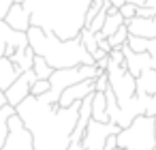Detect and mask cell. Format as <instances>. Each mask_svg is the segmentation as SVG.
Returning <instances> with one entry per match:
<instances>
[{
	"instance_id": "277c9868",
	"label": "cell",
	"mask_w": 156,
	"mask_h": 150,
	"mask_svg": "<svg viewBox=\"0 0 156 150\" xmlns=\"http://www.w3.org/2000/svg\"><path fill=\"white\" fill-rule=\"evenodd\" d=\"M156 133H154V118L152 116H137L128 126L120 129L118 133V148L124 150H154Z\"/></svg>"
},
{
	"instance_id": "5bb4252c",
	"label": "cell",
	"mask_w": 156,
	"mask_h": 150,
	"mask_svg": "<svg viewBox=\"0 0 156 150\" xmlns=\"http://www.w3.org/2000/svg\"><path fill=\"white\" fill-rule=\"evenodd\" d=\"M130 35L137 37H145V39H156V15L152 17H139L135 15L130 22H126Z\"/></svg>"
},
{
	"instance_id": "8fae6325",
	"label": "cell",
	"mask_w": 156,
	"mask_h": 150,
	"mask_svg": "<svg viewBox=\"0 0 156 150\" xmlns=\"http://www.w3.org/2000/svg\"><path fill=\"white\" fill-rule=\"evenodd\" d=\"M122 49H124V67L128 69V73L133 77H139L143 71L152 69V56L147 52L139 54V52H133L128 45H124Z\"/></svg>"
},
{
	"instance_id": "d4e9b609",
	"label": "cell",
	"mask_w": 156,
	"mask_h": 150,
	"mask_svg": "<svg viewBox=\"0 0 156 150\" xmlns=\"http://www.w3.org/2000/svg\"><path fill=\"white\" fill-rule=\"evenodd\" d=\"M49 88H51V82H49V79H37V82L32 84L30 94H32V97H43L45 92H49Z\"/></svg>"
},
{
	"instance_id": "cb8c5ba5",
	"label": "cell",
	"mask_w": 156,
	"mask_h": 150,
	"mask_svg": "<svg viewBox=\"0 0 156 150\" xmlns=\"http://www.w3.org/2000/svg\"><path fill=\"white\" fill-rule=\"evenodd\" d=\"M126 45L133 49V52H147V45H150V39H145V37H137V35H130L128 37V41H126Z\"/></svg>"
},
{
	"instance_id": "7402d4cb",
	"label": "cell",
	"mask_w": 156,
	"mask_h": 150,
	"mask_svg": "<svg viewBox=\"0 0 156 150\" xmlns=\"http://www.w3.org/2000/svg\"><path fill=\"white\" fill-rule=\"evenodd\" d=\"M128 37H130V30H128L126 24H122V26L109 37V43H111V47H124L126 41H128Z\"/></svg>"
},
{
	"instance_id": "8d00e7d4",
	"label": "cell",
	"mask_w": 156,
	"mask_h": 150,
	"mask_svg": "<svg viewBox=\"0 0 156 150\" xmlns=\"http://www.w3.org/2000/svg\"><path fill=\"white\" fill-rule=\"evenodd\" d=\"M69 150H83V146H81V144H71Z\"/></svg>"
},
{
	"instance_id": "d6a6232c",
	"label": "cell",
	"mask_w": 156,
	"mask_h": 150,
	"mask_svg": "<svg viewBox=\"0 0 156 150\" xmlns=\"http://www.w3.org/2000/svg\"><path fill=\"white\" fill-rule=\"evenodd\" d=\"M98 49H103L105 54H109L113 47H111V43H109V39H98Z\"/></svg>"
},
{
	"instance_id": "7c38bea8",
	"label": "cell",
	"mask_w": 156,
	"mask_h": 150,
	"mask_svg": "<svg viewBox=\"0 0 156 150\" xmlns=\"http://www.w3.org/2000/svg\"><path fill=\"white\" fill-rule=\"evenodd\" d=\"M96 88H94V79H83V82H77V84H73V86H69L62 94H60V105L62 107H69V105H73V103H79V101H83L88 94H92Z\"/></svg>"
},
{
	"instance_id": "f1b7e54d",
	"label": "cell",
	"mask_w": 156,
	"mask_h": 150,
	"mask_svg": "<svg viewBox=\"0 0 156 150\" xmlns=\"http://www.w3.org/2000/svg\"><path fill=\"white\" fill-rule=\"evenodd\" d=\"M15 2H24V0H0V20H5L7 11H9Z\"/></svg>"
},
{
	"instance_id": "484cf974",
	"label": "cell",
	"mask_w": 156,
	"mask_h": 150,
	"mask_svg": "<svg viewBox=\"0 0 156 150\" xmlns=\"http://www.w3.org/2000/svg\"><path fill=\"white\" fill-rule=\"evenodd\" d=\"M137 15L139 17H152V15H156V0H145L143 7H137Z\"/></svg>"
},
{
	"instance_id": "83f0119b",
	"label": "cell",
	"mask_w": 156,
	"mask_h": 150,
	"mask_svg": "<svg viewBox=\"0 0 156 150\" xmlns=\"http://www.w3.org/2000/svg\"><path fill=\"white\" fill-rule=\"evenodd\" d=\"M94 88H96L98 92H105V90L109 88V77H107V73H101L98 77H94Z\"/></svg>"
},
{
	"instance_id": "52a82bcc",
	"label": "cell",
	"mask_w": 156,
	"mask_h": 150,
	"mask_svg": "<svg viewBox=\"0 0 156 150\" xmlns=\"http://www.w3.org/2000/svg\"><path fill=\"white\" fill-rule=\"evenodd\" d=\"M120 133V126L113 122H98V120H90L86 126V133L81 137V146L83 150H105V141L109 135Z\"/></svg>"
},
{
	"instance_id": "e0dca14e",
	"label": "cell",
	"mask_w": 156,
	"mask_h": 150,
	"mask_svg": "<svg viewBox=\"0 0 156 150\" xmlns=\"http://www.w3.org/2000/svg\"><path fill=\"white\" fill-rule=\"evenodd\" d=\"M137 94H156V69H147L137 77Z\"/></svg>"
},
{
	"instance_id": "9a60e30c",
	"label": "cell",
	"mask_w": 156,
	"mask_h": 150,
	"mask_svg": "<svg viewBox=\"0 0 156 150\" xmlns=\"http://www.w3.org/2000/svg\"><path fill=\"white\" fill-rule=\"evenodd\" d=\"M22 75V69L9 56H0V90H9L11 84Z\"/></svg>"
},
{
	"instance_id": "30bf717a",
	"label": "cell",
	"mask_w": 156,
	"mask_h": 150,
	"mask_svg": "<svg viewBox=\"0 0 156 150\" xmlns=\"http://www.w3.org/2000/svg\"><path fill=\"white\" fill-rule=\"evenodd\" d=\"M39 77L34 75V71L30 69V71H24L13 84H11V88L9 90H5L7 92V101H9V105H13V107H17L26 97H30V90H32V84L37 82Z\"/></svg>"
},
{
	"instance_id": "2e32d148",
	"label": "cell",
	"mask_w": 156,
	"mask_h": 150,
	"mask_svg": "<svg viewBox=\"0 0 156 150\" xmlns=\"http://www.w3.org/2000/svg\"><path fill=\"white\" fill-rule=\"evenodd\" d=\"M122 24H126V22H124V17L120 13V7H111L109 13H107V20H105V24L101 28V32H96V39H109Z\"/></svg>"
},
{
	"instance_id": "ac0fdd59",
	"label": "cell",
	"mask_w": 156,
	"mask_h": 150,
	"mask_svg": "<svg viewBox=\"0 0 156 150\" xmlns=\"http://www.w3.org/2000/svg\"><path fill=\"white\" fill-rule=\"evenodd\" d=\"M92 118L98 120V122H109V116H107V97L105 92H94L92 94Z\"/></svg>"
},
{
	"instance_id": "8992f818",
	"label": "cell",
	"mask_w": 156,
	"mask_h": 150,
	"mask_svg": "<svg viewBox=\"0 0 156 150\" xmlns=\"http://www.w3.org/2000/svg\"><path fill=\"white\" fill-rule=\"evenodd\" d=\"M105 73L109 77V88L118 97V105H126L137 94V77H133L124 64H118L113 60L109 62Z\"/></svg>"
},
{
	"instance_id": "ffe728a7",
	"label": "cell",
	"mask_w": 156,
	"mask_h": 150,
	"mask_svg": "<svg viewBox=\"0 0 156 150\" xmlns=\"http://www.w3.org/2000/svg\"><path fill=\"white\" fill-rule=\"evenodd\" d=\"M13 114H15L13 105H5L0 109V150L5 148V141H7V135H9V118Z\"/></svg>"
},
{
	"instance_id": "7a4b0ae2",
	"label": "cell",
	"mask_w": 156,
	"mask_h": 150,
	"mask_svg": "<svg viewBox=\"0 0 156 150\" xmlns=\"http://www.w3.org/2000/svg\"><path fill=\"white\" fill-rule=\"evenodd\" d=\"M92 0H24L32 26L54 32L60 39H77L86 28Z\"/></svg>"
},
{
	"instance_id": "e575fe53",
	"label": "cell",
	"mask_w": 156,
	"mask_h": 150,
	"mask_svg": "<svg viewBox=\"0 0 156 150\" xmlns=\"http://www.w3.org/2000/svg\"><path fill=\"white\" fill-rule=\"evenodd\" d=\"M126 2H133L135 7H143V5H145V0H126Z\"/></svg>"
},
{
	"instance_id": "4fadbf2b",
	"label": "cell",
	"mask_w": 156,
	"mask_h": 150,
	"mask_svg": "<svg viewBox=\"0 0 156 150\" xmlns=\"http://www.w3.org/2000/svg\"><path fill=\"white\" fill-rule=\"evenodd\" d=\"M5 22H7L11 28L22 30V32H28V28L32 26V22H30V13H28V9H26L22 2H15V5L7 11Z\"/></svg>"
},
{
	"instance_id": "9c48e42d",
	"label": "cell",
	"mask_w": 156,
	"mask_h": 150,
	"mask_svg": "<svg viewBox=\"0 0 156 150\" xmlns=\"http://www.w3.org/2000/svg\"><path fill=\"white\" fill-rule=\"evenodd\" d=\"M28 35L11 28L5 20H0V56H13L17 49L28 47Z\"/></svg>"
},
{
	"instance_id": "f546056e",
	"label": "cell",
	"mask_w": 156,
	"mask_h": 150,
	"mask_svg": "<svg viewBox=\"0 0 156 150\" xmlns=\"http://www.w3.org/2000/svg\"><path fill=\"white\" fill-rule=\"evenodd\" d=\"M145 116H156V94H150L147 99V105H145Z\"/></svg>"
},
{
	"instance_id": "4dcf8cb0",
	"label": "cell",
	"mask_w": 156,
	"mask_h": 150,
	"mask_svg": "<svg viewBox=\"0 0 156 150\" xmlns=\"http://www.w3.org/2000/svg\"><path fill=\"white\" fill-rule=\"evenodd\" d=\"M105 150H118V133L109 135L107 141H105Z\"/></svg>"
},
{
	"instance_id": "3957f363",
	"label": "cell",
	"mask_w": 156,
	"mask_h": 150,
	"mask_svg": "<svg viewBox=\"0 0 156 150\" xmlns=\"http://www.w3.org/2000/svg\"><path fill=\"white\" fill-rule=\"evenodd\" d=\"M28 43L37 56H43L51 69H69L79 64H94V56L83 47L81 39H60L39 26L28 28Z\"/></svg>"
},
{
	"instance_id": "d590c367",
	"label": "cell",
	"mask_w": 156,
	"mask_h": 150,
	"mask_svg": "<svg viewBox=\"0 0 156 150\" xmlns=\"http://www.w3.org/2000/svg\"><path fill=\"white\" fill-rule=\"evenodd\" d=\"M109 2H111L113 7H122V5L126 2V0H109Z\"/></svg>"
},
{
	"instance_id": "4316f807",
	"label": "cell",
	"mask_w": 156,
	"mask_h": 150,
	"mask_svg": "<svg viewBox=\"0 0 156 150\" xmlns=\"http://www.w3.org/2000/svg\"><path fill=\"white\" fill-rule=\"evenodd\" d=\"M120 13H122V17H124V22H130L135 15H137V7L133 5V2H124L122 7H120Z\"/></svg>"
},
{
	"instance_id": "836d02e7",
	"label": "cell",
	"mask_w": 156,
	"mask_h": 150,
	"mask_svg": "<svg viewBox=\"0 0 156 150\" xmlns=\"http://www.w3.org/2000/svg\"><path fill=\"white\" fill-rule=\"evenodd\" d=\"M5 105H9V101H7V92H5V90H0V109H2Z\"/></svg>"
},
{
	"instance_id": "603a6c76",
	"label": "cell",
	"mask_w": 156,
	"mask_h": 150,
	"mask_svg": "<svg viewBox=\"0 0 156 150\" xmlns=\"http://www.w3.org/2000/svg\"><path fill=\"white\" fill-rule=\"evenodd\" d=\"M79 39H81V43H83V47L94 56V52L98 49V39H96V35L90 30V28H83L81 32H79Z\"/></svg>"
},
{
	"instance_id": "d6986e66",
	"label": "cell",
	"mask_w": 156,
	"mask_h": 150,
	"mask_svg": "<svg viewBox=\"0 0 156 150\" xmlns=\"http://www.w3.org/2000/svg\"><path fill=\"white\" fill-rule=\"evenodd\" d=\"M34 56H37V54H34V49L28 45V47H22V49H17V52H15L11 58H13V62H15V64L22 69V73H24V71H30V69H32Z\"/></svg>"
},
{
	"instance_id": "6da1fadb",
	"label": "cell",
	"mask_w": 156,
	"mask_h": 150,
	"mask_svg": "<svg viewBox=\"0 0 156 150\" xmlns=\"http://www.w3.org/2000/svg\"><path fill=\"white\" fill-rule=\"evenodd\" d=\"M79 103L62 107L60 103H47L41 97H26L15 112L30 129L34 150H69L71 135L77 126Z\"/></svg>"
},
{
	"instance_id": "ba28073f",
	"label": "cell",
	"mask_w": 156,
	"mask_h": 150,
	"mask_svg": "<svg viewBox=\"0 0 156 150\" xmlns=\"http://www.w3.org/2000/svg\"><path fill=\"white\" fill-rule=\"evenodd\" d=\"M2 150H34L32 133L24 124V120L20 118L17 112L9 118V135H7V141H5Z\"/></svg>"
},
{
	"instance_id": "44dd1931",
	"label": "cell",
	"mask_w": 156,
	"mask_h": 150,
	"mask_svg": "<svg viewBox=\"0 0 156 150\" xmlns=\"http://www.w3.org/2000/svg\"><path fill=\"white\" fill-rule=\"evenodd\" d=\"M32 71H34V75H37L39 79H49V77H51V73H54L51 64H49V62H47L43 56H34Z\"/></svg>"
},
{
	"instance_id": "1f68e13d",
	"label": "cell",
	"mask_w": 156,
	"mask_h": 150,
	"mask_svg": "<svg viewBox=\"0 0 156 150\" xmlns=\"http://www.w3.org/2000/svg\"><path fill=\"white\" fill-rule=\"evenodd\" d=\"M147 54L152 56V69H156V39H150V45H147Z\"/></svg>"
},
{
	"instance_id": "f35d334b",
	"label": "cell",
	"mask_w": 156,
	"mask_h": 150,
	"mask_svg": "<svg viewBox=\"0 0 156 150\" xmlns=\"http://www.w3.org/2000/svg\"><path fill=\"white\" fill-rule=\"evenodd\" d=\"M118 150H124V148H118Z\"/></svg>"
},
{
	"instance_id": "74e56055",
	"label": "cell",
	"mask_w": 156,
	"mask_h": 150,
	"mask_svg": "<svg viewBox=\"0 0 156 150\" xmlns=\"http://www.w3.org/2000/svg\"><path fill=\"white\" fill-rule=\"evenodd\" d=\"M154 133H156V116H154Z\"/></svg>"
},
{
	"instance_id": "5b68a950",
	"label": "cell",
	"mask_w": 156,
	"mask_h": 150,
	"mask_svg": "<svg viewBox=\"0 0 156 150\" xmlns=\"http://www.w3.org/2000/svg\"><path fill=\"white\" fill-rule=\"evenodd\" d=\"M98 75H101V71L96 69V64H79V67H69V69H54V73L49 77L51 88L41 99L47 101V103H58L60 94L69 86H73L77 82H83V79H94Z\"/></svg>"
}]
</instances>
